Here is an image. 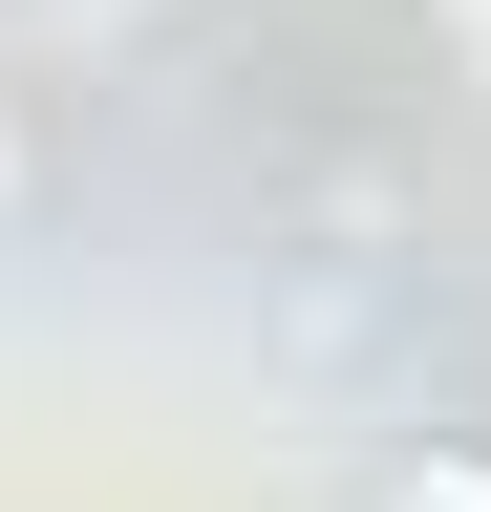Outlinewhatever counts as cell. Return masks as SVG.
<instances>
[{"label": "cell", "instance_id": "cell-1", "mask_svg": "<svg viewBox=\"0 0 491 512\" xmlns=\"http://www.w3.org/2000/svg\"><path fill=\"white\" fill-rule=\"evenodd\" d=\"M363 512H491V470H470V448H406V470L363 491Z\"/></svg>", "mask_w": 491, "mask_h": 512}]
</instances>
